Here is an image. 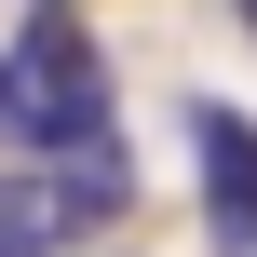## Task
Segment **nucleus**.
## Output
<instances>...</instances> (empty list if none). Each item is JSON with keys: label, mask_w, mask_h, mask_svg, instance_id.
<instances>
[{"label": "nucleus", "mask_w": 257, "mask_h": 257, "mask_svg": "<svg viewBox=\"0 0 257 257\" xmlns=\"http://www.w3.org/2000/svg\"><path fill=\"white\" fill-rule=\"evenodd\" d=\"M54 203H68V230H95V217H122V203H136V176H122V149H81V163L54 176Z\"/></svg>", "instance_id": "obj_4"}, {"label": "nucleus", "mask_w": 257, "mask_h": 257, "mask_svg": "<svg viewBox=\"0 0 257 257\" xmlns=\"http://www.w3.org/2000/svg\"><path fill=\"white\" fill-rule=\"evenodd\" d=\"M0 149H27V81H14V54H0Z\"/></svg>", "instance_id": "obj_5"}, {"label": "nucleus", "mask_w": 257, "mask_h": 257, "mask_svg": "<svg viewBox=\"0 0 257 257\" xmlns=\"http://www.w3.org/2000/svg\"><path fill=\"white\" fill-rule=\"evenodd\" d=\"M244 27H257V0H244Z\"/></svg>", "instance_id": "obj_6"}, {"label": "nucleus", "mask_w": 257, "mask_h": 257, "mask_svg": "<svg viewBox=\"0 0 257 257\" xmlns=\"http://www.w3.org/2000/svg\"><path fill=\"white\" fill-rule=\"evenodd\" d=\"M190 149H203V244L257 257V122L203 95V108H190Z\"/></svg>", "instance_id": "obj_2"}, {"label": "nucleus", "mask_w": 257, "mask_h": 257, "mask_svg": "<svg viewBox=\"0 0 257 257\" xmlns=\"http://www.w3.org/2000/svg\"><path fill=\"white\" fill-rule=\"evenodd\" d=\"M54 244H68L54 176H0V257H54Z\"/></svg>", "instance_id": "obj_3"}, {"label": "nucleus", "mask_w": 257, "mask_h": 257, "mask_svg": "<svg viewBox=\"0 0 257 257\" xmlns=\"http://www.w3.org/2000/svg\"><path fill=\"white\" fill-rule=\"evenodd\" d=\"M14 81H27V149H108V68L81 41L68 0H27V41H14Z\"/></svg>", "instance_id": "obj_1"}]
</instances>
